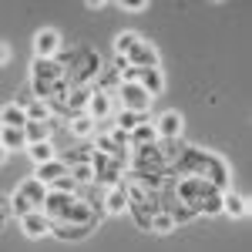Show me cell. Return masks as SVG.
Segmentation results:
<instances>
[{
    "label": "cell",
    "instance_id": "1",
    "mask_svg": "<svg viewBox=\"0 0 252 252\" xmlns=\"http://www.w3.org/2000/svg\"><path fill=\"white\" fill-rule=\"evenodd\" d=\"M40 212H44V219L64 222V225H81V222H97L101 219V209H94L91 202H84L71 192H61V189H47Z\"/></svg>",
    "mask_w": 252,
    "mask_h": 252
},
{
    "label": "cell",
    "instance_id": "18",
    "mask_svg": "<svg viewBox=\"0 0 252 252\" xmlns=\"http://www.w3.org/2000/svg\"><path fill=\"white\" fill-rule=\"evenodd\" d=\"M172 225H175V219L168 212H158L155 219H152V232H168Z\"/></svg>",
    "mask_w": 252,
    "mask_h": 252
},
{
    "label": "cell",
    "instance_id": "13",
    "mask_svg": "<svg viewBox=\"0 0 252 252\" xmlns=\"http://www.w3.org/2000/svg\"><path fill=\"white\" fill-rule=\"evenodd\" d=\"M24 131H27V138H31V141H47L51 125H47V121H27V125H24Z\"/></svg>",
    "mask_w": 252,
    "mask_h": 252
},
{
    "label": "cell",
    "instance_id": "2",
    "mask_svg": "<svg viewBox=\"0 0 252 252\" xmlns=\"http://www.w3.org/2000/svg\"><path fill=\"white\" fill-rule=\"evenodd\" d=\"M165 175H198V178H209L215 189H225V165L198 148H182V155L168 165Z\"/></svg>",
    "mask_w": 252,
    "mask_h": 252
},
{
    "label": "cell",
    "instance_id": "21",
    "mask_svg": "<svg viewBox=\"0 0 252 252\" xmlns=\"http://www.w3.org/2000/svg\"><path fill=\"white\" fill-rule=\"evenodd\" d=\"M34 97H37V91H34V88H20V91H17V108H24V111H27V108L34 104Z\"/></svg>",
    "mask_w": 252,
    "mask_h": 252
},
{
    "label": "cell",
    "instance_id": "14",
    "mask_svg": "<svg viewBox=\"0 0 252 252\" xmlns=\"http://www.w3.org/2000/svg\"><path fill=\"white\" fill-rule=\"evenodd\" d=\"M155 138H158V128H152L148 121L131 128V145H145V141H155Z\"/></svg>",
    "mask_w": 252,
    "mask_h": 252
},
{
    "label": "cell",
    "instance_id": "20",
    "mask_svg": "<svg viewBox=\"0 0 252 252\" xmlns=\"http://www.w3.org/2000/svg\"><path fill=\"white\" fill-rule=\"evenodd\" d=\"M71 175L78 182H94V165H71Z\"/></svg>",
    "mask_w": 252,
    "mask_h": 252
},
{
    "label": "cell",
    "instance_id": "23",
    "mask_svg": "<svg viewBox=\"0 0 252 252\" xmlns=\"http://www.w3.org/2000/svg\"><path fill=\"white\" fill-rule=\"evenodd\" d=\"M31 155L37 158V161H51V148H47V141H34V145H31Z\"/></svg>",
    "mask_w": 252,
    "mask_h": 252
},
{
    "label": "cell",
    "instance_id": "24",
    "mask_svg": "<svg viewBox=\"0 0 252 252\" xmlns=\"http://www.w3.org/2000/svg\"><path fill=\"white\" fill-rule=\"evenodd\" d=\"M135 44H138L135 34H125V37H118V54H128V51H131Z\"/></svg>",
    "mask_w": 252,
    "mask_h": 252
},
{
    "label": "cell",
    "instance_id": "9",
    "mask_svg": "<svg viewBox=\"0 0 252 252\" xmlns=\"http://www.w3.org/2000/svg\"><path fill=\"white\" fill-rule=\"evenodd\" d=\"M54 54H58V34L44 31L37 37V58H54Z\"/></svg>",
    "mask_w": 252,
    "mask_h": 252
},
{
    "label": "cell",
    "instance_id": "10",
    "mask_svg": "<svg viewBox=\"0 0 252 252\" xmlns=\"http://www.w3.org/2000/svg\"><path fill=\"white\" fill-rule=\"evenodd\" d=\"M115 121H118V128L131 131V128H138V125H145V121H148V115H138V111H128V108H121Z\"/></svg>",
    "mask_w": 252,
    "mask_h": 252
},
{
    "label": "cell",
    "instance_id": "4",
    "mask_svg": "<svg viewBox=\"0 0 252 252\" xmlns=\"http://www.w3.org/2000/svg\"><path fill=\"white\" fill-rule=\"evenodd\" d=\"M118 97H121V108L138 111V115H148V108H152V94L138 81H121L118 84Z\"/></svg>",
    "mask_w": 252,
    "mask_h": 252
},
{
    "label": "cell",
    "instance_id": "3",
    "mask_svg": "<svg viewBox=\"0 0 252 252\" xmlns=\"http://www.w3.org/2000/svg\"><path fill=\"white\" fill-rule=\"evenodd\" d=\"M44 195H47V185H44L40 178H34V182H24V185H20V192L14 195V209H17L20 215L40 212V205H44Z\"/></svg>",
    "mask_w": 252,
    "mask_h": 252
},
{
    "label": "cell",
    "instance_id": "11",
    "mask_svg": "<svg viewBox=\"0 0 252 252\" xmlns=\"http://www.w3.org/2000/svg\"><path fill=\"white\" fill-rule=\"evenodd\" d=\"M24 219V229L31 235H44L47 232V219H44V212H27V215H20Z\"/></svg>",
    "mask_w": 252,
    "mask_h": 252
},
{
    "label": "cell",
    "instance_id": "6",
    "mask_svg": "<svg viewBox=\"0 0 252 252\" xmlns=\"http://www.w3.org/2000/svg\"><path fill=\"white\" fill-rule=\"evenodd\" d=\"M125 58H128V64H135V67H155V51H152V47H145L141 40H138Z\"/></svg>",
    "mask_w": 252,
    "mask_h": 252
},
{
    "label": "cell",
    "instance_id": "8",
    "mask_svg": "<svg viewBox=\"0 0 252 252\" xmlns=\"http://www.w3.org/2000/svg\"><path fill=\"white\" fill-rule=\"evenodd\" d=\"M71 172V165H64V161H40L37 168V178L40 182H54V178H61V175Z\"/></svg>",
    "mask_w": 252,
    "mask_h": 252
},
{
    "label": "cell",
    "instance_id": "12",
    "mask_svg": "<svg viewBox=\"0 0 252 252\" xmlns=\"http://www.w3.org/2000/svg\"><path fill=\"white\" fill-rule=\"evenodd\" d=\"M27 121H31V118H27V111H24V108H17V104L3 111V128H24Z\"/></svg>",
    "mask_w": 252,
    "mask_h": 252
},
{
    "label": "cell",
    "instance_id": "15",
    "mask_svg": "<svg viewBox=\"0 0 252 252\" xmlns=\"http://www.w3.org/2000/svg\"><path fill=\"white\" fill-rule=\"evenodd\" d=\"M178 128H182L178 115H165L161 125H158V138H178Z\"/></svg>",
    "mask_w": 252,
    "mask_h": 252
},
{
    "label": "cell",
    "instance_id": "22",
    "mask_svg": "<svg viewBox=\"0 0 252 252\" xmlns=\"http://www.w3.org/2000/svg\"><path fill=\"white\" fill-rule=\"evenodd\" d=\"M222 209H225V212H232V215L246 212V209H242V202H239V195H225V198H222Z\"/></svg>",
    "mask_w": 252,
    "mask_h": 252
},
{
    "label": "cell",
    "instance_id": "5",
    "mask_svg": "<svg viewBox=\"0 0 252 252\" xmlns=\"http://www.w3.org/2000/svg\"><path fill=\"white\" fill-rule=\"evenodd\" d=\"M94 148H97V152H104V155H111V158H118V161H125V168H128V148H125V145H118L111 135L94 131Z\"/></svg>",
    "mask_w": 252,
    "mask_h": 252
},
{
    "label": "cell",
    "instance_id": "16",
    "mask_svg": "<svg viewBox=\"0 0 252 252\" xmlns=\"http://www.w3.org/2000/svg\"><path fill=\"white\" fill-rule=\"evenodd\" d=\"M104 209H108V212H125V209H128V195L121 192V189L108 192V198H104Z\"/></svg>",
    "mask_w": 252,
    "mask_h": 252
},
{
    "label": "cell",
    "instance_id": "19",
    "mask_svg": "<svg viewBox=\"0 0 252 252\" xmlns=\"http://www.w3.org/2000/svg\"><path fill=\"white\" fill-rule=\"evenodd\" d=\"M27 118H31V121H47V101H34V104L27 108Z\"/></svg>",
    "mask_w": 252,
    "mask_h": 252
},
{
    "label": "cell",
    "instance_id": "17",
    "mask_svg": "<svg viewBox=\"0 0 252 252\" xmlns=\"http://www.w3.org/2000/svg\"><path fill=\"white\" fill-rule=\"evenodd\" d=\"M24 138H27L24 128H3V145H7V148H20Z\"/></svg>",
    "mask_w": 252,
    "mask_h": 252
},
{
    "label": "cell",
    "instance_id": "7",
    "mask_svg": "<svg viewBox=\"0 0 252 252\" xmlns=\"http://www.w3.org/2000/svg\"><path fill=\"white\" fill-rule=\"evenodd\" d=\"M67 131H71L74 138H84V141H88V138H94V131H97V121H94L91 115H81V118H74V121L67 125Z\"/></svg>",
    "mask_w": 252,
    "mask_h": 252
}]
</instances>
